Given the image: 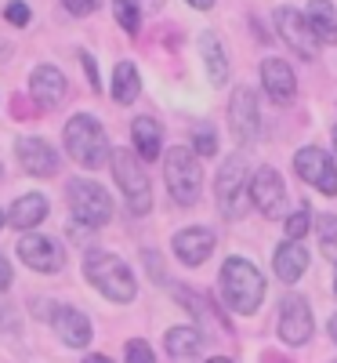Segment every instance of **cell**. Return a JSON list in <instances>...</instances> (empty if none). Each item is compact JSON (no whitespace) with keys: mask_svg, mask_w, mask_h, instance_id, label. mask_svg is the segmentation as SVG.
Masks as SVG:
<instances>
[{"mask_svg":"<svg viewBox=\"0 0 337 363\" xmlns=\"http://www.w3.org/2000/svg\"><path fill=\"white\" fill-rule=\"evenodd\" d=\"M222 298L232 313L251 316L258 313L261 298H265V277L247 258H229L222 265Z\"/></svg>","mask_w":337,"mask_h":363,"instance_id":"1","label":"cell"},{"mask_svg":"<svg viewBox=\"0 0 337 363\" xmlns=\"http://www.w3.org/2000/svg\"><path fill=\"white\" fill-rule=\"evenodd\" d=\"M84 272L109 301H116V306H127V301H135V294H138V284L131 277V269L109 251H87Z\"/></svg>","mask_w":337,"mask_h":363,"instance_id":"2","label":"cell"},{"mask_svg":"<svg viewBox=\"0 0 337 363\" xmlns=\"http://www.w3.org/2000/svg\"><path fill=\"white\" fill-rule=\"evenodd\" d=\"M66 149H69V157L87 171H98V167H105V160H113L102 124L87 113H76L66 124Z\"/></svg>","mask_w":337,"mask_h":363,"instance_id":"3","label":"cell"},{"mask_svg":"<svg viewBox=\"0 0 337 363\" xmlns=\"http://www.w3.org/2000/svg\"><path fill=\"white\" fill-rule=\"evenodd\" d=\"M164 178H167V189L174 196V203L181 207H193L196 196H200V182H203V171L196 164V153L185 145H174L164 153Z\"/></svg>","mask_w":337,"mask_h":363,"instance_id":"4","label":"cell"},{"mask_svg":"<svg viewBox=\"0 0 337 363\" xmlns=\"http://www.w3.org/2000/svg\"><path fill=\"white\" fill-rule=\"evenodd\" d=\"M113 174H116V186L124 189L127 196V207H131V215H149V207H152V193H149V178L142 171V164L135 160L131 149H113Z\"/></svg>","mask_w":337,"mask_h":363,"instance_id":"5","label":"cell"},{"mask_svg":"<svg viewBox=\"0 0 337 363\" xmlns=\"http://www.w3.org/2000/svg\"><path fill=\"white\" fill-rule=\"evenodd\" d=\"M218 203L229 218H243L251 203V174H247V157H229L218 171Z\"/></svg>","mask_w":337,"mask_h":363,"instance_id":"6","label":"cell"},{"mask_svg":"<svg viewBox=\"0 0 337 363\" xmlns=\"http://www.w3.org/2000/svg\"><path fill=\"white\" fill-rule=\"evenodd\" d=\"M69 207H73V215L76 222H84L87 229H98L113 218V200L102 186H95V182H87V178H73L69 182Z\"/></svg>","mask_w":337,"mask_h":363,"instance_id":"7","label":"cell"},{"mask_svg":"<svg viewBox=\"0 0 337 363\" xmlns=\"http://www.w3.org/2000/svg\"><path fill=\"white\" fill-rule=\"evenodd\" d=\"M294 171L301 182H309V186H316L319 193L333 196L337 193V164L323 153V149L309 145V149H297L294 157Z\"/></svg>","mask_w":337,"mask_h":363,"instance_id":"8","label":"cell"},{"mask_svg":"<svg viewBox=\"0 0 337 363\" xmlns=\"http://www.w3.org/2000/svg\"><path fill=\"white\" fill-rule=\"evenodd\" d=\"M280 338L287 345H304L312 338V309H309V298L290 294L280 301Z\"/></svg>","mask_w":337,"mask_h":363,"instance_id":"9","label":"cell"},{"mask_svg":"<svg viewBox=\"0 0 337 363\" xmlns=\"http://www.w3.org/2000/svg\"><path fill=\"white\" fill-rule=\"evenodd\" d=\"M18 258L37 272H58L66 265V251L58 247V240L40 236V233H29L18 240Z\"/></svg>","mask_w":337,"mask_h":363,"instance_id":"10","label":"cell"},{"mask_svg":"<svg viewBox=\"0 0 337 363\" xmlns=\"http://www.w3.org/2000/svg\"><path fill=\"white\" fill-rule=\"evenodd\" d=\"M275 29H280V37L301 55V58H316L319 48H316V33L309 26V15H301L297 8H280L275 11Z\"/></svg>","mask_w":337,"mask_h":363,"instance_id":"11","label":"cell"},{"mask_svg":"<svg viewBox=\"0 0 337 363\" xmlns=\"http://www.w3.org/2000/svg\"><path fill=\"white\" fill-rule=\"evenodd\" d=\"M251 200L258 203V211L265 218H275L283 211V203H287V193H283V178H280V171L275 167H258L254 171V178H251Z\"/></svg>","mask_w":337,"mask_h":363,"instance_id":"12","label":"cell"},{"mask_svg":"<svg viewBox=\"0 0 337 363\" xmlns=\"http://www.w3.org/2000/svg\"><path fill=\"white\" fill-rule=\"evenodd\" d=\"M229 128L239 142H251L261 128V113H258V95L251 87H236L232 102H229Z\"/></svg>","mask_w":337,"mask_h":363,"instance_id":"13","label":"cell"},{"mask_svg":"<svg viewBox=\"0 0 337 363\" xmlns=\"http://www.w3.org/2000/svg\"><path fill=\"white\" fill-rule=\"evenodd\" d=\"M15 153H18L22 167H25L29 174H37V178H47V174L58 171V153H55L44 138H37V135L18 138V142H15Z\"/></svg>","mask_w":337,"mask_h":363,"instance_id":"14","label":"cell"},{"mask_svg":"<svg viewBox=\"0 0 337 363\" xmlns=\"http://www.w3.org/2000/svg\"><path fill=\"white\" fill-rule=\"evenodd\" d=\"M174 255L181 265H203L210 255H214V233L203 229V225H193V229H181L174 236Z\"/></svg>","mask_w":337,"mask_h":363,"instance_id":"15","label":"cell"},{"mask_svg":"<svg viewBox=\"0 0 337 363\" xmlns=\"http://www.w3.org/2000/svg\"><path fill=\"white\" fill-rule=\"evenodd\" d=\"M261 84L268 91V99L275 106H290L294 95H297V80H294V69L280 58H265L261 62Z\"/></svg>","mask_w":337,"mask_h":363,"instance_id":"16","label":"cell"},{"mask_svg":"<svg viewBox=\"0 0 337 363\" xmlns=\"http://www.w3.org/2000/svg\"><path fill=\"white\" fill-rule=\"evenodd\" d=\"M51 327H55V335L73 349H84L91 342V320L73 306H55L51 309Z\"/></svg>","mask_w":337,"mask_h":363,"instance_id":"17","label":"cell"},{"mask_svg":"<svg viewBox=\"0 0 337 363\" xmlns=\"http://www.w3.org/2000/svg\"><path fill=\"white\" fill-rule=\"evenodd\" d=\"M29 91H33V102L40 109H55L66 99V77L55 66H37L33 77H29Z\"/></svg>","mask_w":337,"mask_h":363,"instance_id":"18","label":"cell"},{"mask_svg":"<svg viewBox=\"0 0 337 363\" xmlns=\"http://www.w3.org/2000/svg\"><path fill=\"white\" fill-rule=\"evenodd\" d=\"M272 269L283 284H297L304 277V269H309V247H301L297 240H287V244H280V251L272 255Z\"/></svg>","mask_w":337,"mask_h":363,"instance_id":"19","label":"cell"},{"mask_svg":"<svg viewBox=\"0 0 337 363\" xmlns=\"http://www.w3.org/2000/svg\"><path fill=\"white\" fill-rule=\"evenodd\" d=\"M44 218H47V196H44V193H25V196H18V200L11 203V215H8V222H11L15 229H37Z\"/></svg>","mask_w":337,"mask_h":363,"instance_id":"20","label":"cell"},{"mask_svg":"<svg viewBox=\"0 0 337 363\" xmlns=\"http://www.w3.org/2000/svg\"><path fill=\"white\" fill-rule=\"evenodd\" d=\"M203 349V335L196 327H171L167 330V352L181 363H193Z\"/></svg>","mask_w":337,"mask_h":363,"instance_id":"21","label":"cell"},{"mask_svg":"<svg viewBox=\"0 0 337 363\" xmlns=\"http://www.w3.org/2000/svg\"><path fill=\"white\" fill-rule=\"evenodd\" d=\"M309 26L323 44H337V8L330 0H309Z\"/></svg>","mask_w":337,"mask_h":363,"instance_id":"22","label":"cell"},{"mask_svg":"<svg viewBox=\"0 0 337 363\" xmlns=\"http://www.w3.org/2000/svg\"><path fill=\"white\" fill-rule=\"evenodd\" d=\"M131 135H135V145H138L142 160H156V157H160V138H164V131H160V124H156L152 116H138L135 124H131Z\"/></svg>","mask_w":337,"mask_h":363,"instance_id":"23","label":"cell"},{"mask_svg":"<svg viewBox=\"0 0 337 363\" xmlns=\"http://www.w3.org/2000/svg\"><path fill=\"white\" fill-rule=\"evenodd\" d=\"M200 55H203V62H207L210 84H225L229 80V58H225L218 37H214V33H200Z\"/></svg>","mask_w":337,"mask_h":363,"instance_id":"24","label":"cell"},{"mask_svg":"<svg viewBox=\"0 0 337 363\" xmlns=\"http://www.w3.org/2000/svg\"><path fill=\"white\" fill-rule=\"evenodd\" d=\"M138 91H142L138 69H135L131 62H120L116 73H113V99H116V102H135Z\"/></svg>","mask_w":337,"mask_h":363,"instance_id":"25","label":"cell"},{"mask_svg":"<svg viewBox=\"0 0 337 363\" xmlns=\"http://www.w3.org/2000/svg\"><path fill=\"white\" fill-rule=\"evenodd\" d=\"M113 11H116V22H120V29L124 33H138L142 29V11H138V4L135 0H113Z\"/></svg>","mask_w":337,"mask_h":363,"instance_id":"26","label":"cell"},{"mask_svg":"<svg viewBox=\"0 0 337 363\" xmlns=\"http://www.w3.org/2000/svg\"><path fill=\"white\" fill-rule=\"evenodd\" d=\"M319 244H323V255L330 262H337V215L319 218Z\"/></svg>","mask_w":337,"mask_h":363,"instance_id":"27","label":"cell"},{"mask_svg":"<svg viewBox=\"0 0 337 363\" xmlns=\"http://www.w3.org/2000/svg\"><path fill=\"white\" fill-rule=\"evenodd\" d=\"M309 225H312L309 207H304V211H294V215L287 218V240H301L304 233H309Z\"/></svg>","mask_w":337,"mask_h":363,"instance_id":"28","label":"cell"},{"mask_svg":"<svg viewBox=\"0 0 337 363\" xmlns=\"http://www.w3.org/2000/svg\"><path fill=\"white\" fill-rule=\"evenodd\" d=\"M193 138H196V153H200V157H214V153H218V138H214L210 128L193 131Z\"/></svg>","mask_w":337,"mask_h":363,"instance_id":"29","label":"cell"},{"mask_svg":"<svg viewBox=\"0 0 337 363\" xmlns=\"http://www.w3.org/2000/svg\"><path fill=\"white\" fill-rule=\"evenodd\" d=\"M127 363H156V356H152V349L142 342V338H135V342H127Z\"/></svg>","mask_w":337,"mask_h":363,"instance_id":"30","label":"cell"},{"mask_svg":"<svg viewBox=\"0 0 337 363\" xmlns=\"http://www.w3.org/2000/svg\"><path fill=\"white\" fill-rule=\"evenodd\" d=\"M8 22H11V26H29V4H22V0H11V4H8Z\"/></svg>","mask_w":337,"mask_h":363,"instance_id":"31","label":"cell"},{"mask_svg":"<svg viewBox=\"0 0 337 363\" xmlns=\"http://www.w3.org/2000/svg\"><path fill=\"white\" fill-rule=\"evenodd\" d=\"M62 4L69 15H91V11H98L102 0H62Z\"/></svg>","mask_w":337,"mask_h":363,"instance_id":"32","label":"cell"},{"mask_svg":"<svg viewBox=\"0 0 337 363\" xmlns=\"http://www.w3.org/2000/svg\"><path fill=\"white\" fill-rule=\"evenodd\" d=\"M80 62H84V69H87V80H91V87H102V80H98V66H95V58H91L87 51H80Z\"/></svg>","mask_w":337,"mask_h":363,"instance_id":"33","label":"cell"},{"mask_svg":"<svg viewBox=\"0 0 337 363\" xmlns=\"http://www.w3.org/2000/svg\"><path fill=\"white\" fill-rule=\"evenodd\" d=\"M11 287V265H8V258L0 255V291H8Z\"/></svg>","mask_w":337,"mask_h":363,"instance_id":"34","label":"cell"},{"mask_svg":"<svg viewBox=\"0 0 337 363\" xmlns=\"http://www.w3.org/2000/svg\"><path fill=\"white\" fill-rule=\"evenodd\" d=\"M189 4H193L196 11H210V8H214V0H189Z\"/></svg>","mask_w":337,"mask_h":363,"instance_id":"35","label":"cell"},{"mask_svg":"<svg viewBox=\"0 0 337 363\" xmlns=\"http://www.w3.org/2000/svg\"><path fill=\"white\" fill-rule=\"evenodd\" d=\"M84 363H113V359H109V356H98V352H95V356H87Z\"/></svg>","mask_w":337,"mask_h":363,"instance_id":"36","label":"cell"},{"mask_svg":"<svg viewBox=\"0 0 337 363\" xmlns=\"http://www.w3.org/2000/svg\"><path fill=\"white\" fill-rule=\"evenodd\" d=\"M145 4H149V11H160V8H164V0H145Z\"/></svg>","mask_w":337,"mask_h":363,"instance_id":"37","label":"cell"},{"mask_svg":"<svg viewBox=\"0 0 337 363\" xmlns=\"http://www.w3.org/2000/svg\"><path fill=\"white\" fill-rule=\"evenodd\" d=\"M330 335H333V342H337V313L330 316Z\"/></svg>","mask_w":337,"mask_h":363,"instance_id":"38","label":"cell"},{"mask_svg":"<svg viewBox=\"0 0 337 363\" xmlns=\"http://www.w3.org/2000/svg\"><path fill=\"white\" fill-rule=\"evenodd\" d=\"M207 363H232V359H225V356H214V359H207Z\"/></svg>","mask_w":337,"mask_h":363,"instance_id":"39","label":"cell"},{"mask_svg":"<svg viewBox=\"0 0 337 363\" xmlns=\"http://www.w3.org/2000/svg\"><path fill=\"white\" fill-rule=\"evenodd\" d=\"M4 222H8V218H4V211H0V229H4Z\"/></svg>","mask_w":337,"mask_h":363,"instance_id":"40","label":"cell"},{"mask_svg":"<svg viewBox=\"0 0 337 363\" xmlns=\"http://www.w3.org/2000/svg\"><path fill=\"white\" fill-rule=\"evenodd\" d=\"M333 149H337V128H333Z\"/></svg>","mask_w":337,"mask_h":363,"instance_id":"41","label":"cell"},{"mask_svg":"<svg viewBox=\"0 0 337 363\" xmlns=\"http://www.w3.org/2000/svg\"><path fill=\"white\" fill-rule=\"evenodd\" d=\"M333 291H337V272H333Z\"/></svg>","mask_w":337,"mask_h":363,"instance_id":"42","label":"cell"},{"mask_svg":"<svg viewBox=\"0 0 337 363\" xmlns=\"http://www.w3.org/2000/svg\"><path fill=\"white\" fill-rule=\"evenodd\" d=\"M280 363H283V359H280Z\"/></svg>","mask_w":337,"mask_h":363,"instance_id":"43","label":"cell"}]
</instances>
